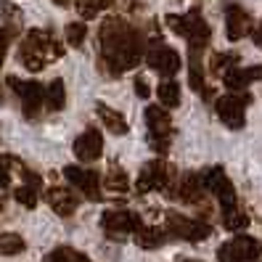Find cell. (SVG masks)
Instances as JSON below:
<instances>
[{
  "instance_id": "obj_1",
  "label": "cell",
  "mask_w": 262,
  "mask_h": 262,
  "mask_svg": "<svg viewBox=\"0 0 262 262\" xmlns=\"http://www.w3.org/2000/svg\"><path fill=\"white\" fill-rule=\"evenodd\" d=\"M98 40H101V69L109 72L112 77L141 64L146 40L125 19H119V16L106 19L101 24Z\"/></svg>"
},
{
  "instance_id": "obj_14",
  "label": "cell",
  "mask_w": 262,
  "mask_h": 262,
  "mask_svg": "<svg viewBox=\"0 0 262 262\" xmlns=\"http://www.w3.org/2000/svg\"><path fill=\"white\" fill-rule=\"evenodd\" d=\"M249 32H252V16L249 13H246L241 6H236V3L225 6V35H228V40L238 42Z\"/></svg>"
},
{
  "instance_id": "obj_31",
  "label": "cell",
  "mask_w": 262,
  "mask_h": 262,
  "mask_svg": "<svg viewBox=\"0 0 262 262\" xmlns=\"http://www.w3.org/2000/svg\"><path fill=\"white\" fill-rule=\"evenodd\" d=\"M13 199L21 204V207H27V209H35L37 207V188L35 186H19L16 191H13Z\"/></svg>"
},
{
  "instance_id": "obj_21",
  "label": "cell",
  "mask_w": 262,
  "mask_h": 262,
  "mask_svg": "<svg viewBox=\"0 0 262 262\" xmlns=\"http://www.w3.org/2000/svg\"><path fill=\"white\" fill-rule=\"evenodd\" d=\"M67 103V88H64V80H53L48 88H45V106L51 112H61Z\"/></svg>"
},
{
  "instance_id": "obj_19",
  "label": "cell",
  "mask_w": 262,
  "mask_h": 262,
  "mask_svg": "<svg viewBox=\"0 0 262 262\" xmlns=\"http://www.w3.org/2000/svg\"><path fill=\"white\" fill-rule=\"evenodd\" d=\"M135 241H138V246H141V249H159V246L167 241V233L162 228H141L135 233Z\"/></svg>"
},
{
  "instance_id": "obj_23",
  "label": "cell",
  "mask_w": 262,
  "mask_h": 262,
  "mask_svg": "<svg viewBox=\"0 0 262 262\" xmlns=\"http://www.w3.org/2000/svg\"><path fill=\"white\" fill-rule=\"evenodd\" d=\"M103 186L109 188V191H114V193H125V191L130 188V180H127V175L114 164V167H109V172H106Z\"/></svg>"
},
{
  "instance_id": "obj_20",
  "label": "cell",
  "mask_w": 262,
  "mask_h": 262,
  "mask_svg": "<svg viewBox=\"0 0 262 262\" xmlns=\"http://www.w3.org/2000/svg\"><path fill=\"white\" fill-rule=\"evenodd\" d=\"M157 96H159V103L162 106L175 109V106L180 103V85L175 80H169V77H164V80L159 82V88H157Z\"/></svg>"
},
{
  "instance_id": "obj_3",
  "label": "cell",
  "mask_w": 262,
  "mask_h": 262,
  "mask_svg": "<svg viewBox=\"0 0 262 262\" xmlns=\"http://www.w3.org/2000/svg\"><path fill=\"white\" fill-rule=\"evenodd\" d=\"M164 21H167V27L172 29L175 35L186 37L191 42V48H202L204 51V45L209 42V24L204 21L202 13H199V8L188 11L186 16H172V13H169Z\"/></svg>"
},
{
  "instance_id": "obj_13",
  "label": "cell",
  "mask_w": 262,
  "mask_h": 262,
  "mask_svg": "<svg viewBox=\"0 0 262 262\" xmlns=\"http://www.w3.org/2000/svg\"><path fill=\"white\" fill-rule=\"evenodd\" d=\"M146 64L154 69V72H159L162 77H175L178 69H180V53L175 48H169V45H151V51L146 53Z\"/></svg>"
},
{
  "instance_id": "obj_6",
  "label": "cell",
  "mask_w": 262,
  "mask_h": 262,
  "mask_svg": "<svg viewBox=\"0 0 262 262\" xmlns=\"http://www.w3.org/2000/svg\"><path fill=\"white\" fill-rule=\"evenodd\" d=\"M220 262H262V241L249 236H236L217 249Z\"/></svg>"
},
{
  "instance_id": "obj_24",
  "label": "cell",
  "mask_w": 262,
  "mask_h": 262,
  "mask_svg": "<svg viewBox=\"0 0 262 262\" xmlns=\"http://www.w3.org/2000/svg\"><path fill=\"white\" fill-rule=\"evenodd\" d=\"M112 6V0H77L74 3V8H77V13H80L82 19H96L101 11H106Z\"/></svg>"
},
{
  "instance_id": "obj_18",
  "label": "cell",
  "mask_w": 262,
  "mask_h": 262,
  "mask_svg": "<svg viewBox=\"0 0 262 262\" xmlns=\"http://www.w3.org/2000/svg\"><path fill=\"white\" fill-rule=\"evenodd\" d=\"M96 109H98V117H101V122L106 125L109 133H114V135H125L127 133V119L122 117L117 109H112V106H106V103H98Z\"/></svg>"
},
{
  "instance_id": "obj_38",
  "label": "cell",
  "mask_w": 262,
  "mask_h": 262,
  "mask_svg": "<svg viewBox=\"0 0 262 262\" xmlns=\"http://www.w3.org/2000/svg\"><path fill=\"white\" fill-rule=\"evenodd\" d=\"M56 6H69V0H53Z\"/></svg>"
},
{
  "instance_id": "obj_29",
  "label": "cell",
  "mask_w": 262,
  "mask_h": 262,
  "mask_svg": "<svg viewBox=\"0 0 262 262\" xmlns=\"http://www.w3.org/2000/svg\"><path fill=\"white\" fill-rule=\"evenodd\" d=\"M223 223H225V228L230 230V233H236V230H244L246 225H249V217H246V212H241L236 207V209L223 212Z\"/></svg>"
},
{
  "instance_id": "obj_37",
  "label": "cell",
  "mask_w": 262,
  "mask_h": 262,
  "mask_svg": "<svg viewBox=\"0 0 262 262\" xmlns=\"http://www.w3.org/2000/svg\"><path fill=\"white\" fill-rule=\"evenodd\" d=\"M178 262H202V259H191V257H180Z\"/></svg>"
},
{
  "instance_id": "obj_36",
  "label": "cell",
  "mask_w": 262,
  "mask_h": 262,
  "mask_svg": "<svg viewBox=\"0 0 262 262\" xmlns=\"http://www.w3.org/2000/svg\"><path fill=\"white\" fill-rule=\"evenodd\" d=\"M254 42L262 48V19H259V24H257V29H254Z\"/></svg>"
},
{
  "instance_id": "obj_4",
  "label": "cell",
  "mask_w": 262,
  "mask_h": 262,
  "mask_svg": "<svg viewBox=\"0 0 262 262\" xmlns=\"http://www.w3.org/2000/svg\"><path fill=\"white\" fill-rule=\"evenodd\" d=\"M172 178L175 169L162 159H154L148 164H143L141 175H138L135 191L138 193H151V191H167V196H172Z\"/></svg>"
},
{
  "instance_id": "obj_34",
  "label": "cell",
  "mask_w": 262,
  "mask_h": 262,
  "mask_svg": "<svg viewBox=\"0 0 262 262\" xmlns=\"http://www.w3.org/2000/svg\"><path fill=\"white\" fill-rule=\"evenodd\" d=\"M135 93L141 96V98H148L151 96V88L146 85V77H141V74L135 77Z\"/></svg>"
},
{
  "instance_id": "obj_11",
  "label": "cell",
  "mask_w": 262,
  "mask_h": 262,
  "mask_svg": "<svg viewBox=\"0 0 262 262\" xmlns=\"http://www.w3.org/2000/svg\"><path fill=\"white\" fill-rule=\"evenodd\" d=\"M246 103H249V98H246V96H236V93L223 96V98L214 101L217 117H220V122L228 130H241L244 127V122H246V109H244V106Z\"/></svg>"
},
{
  "instance_id": "obj_8",
  "label": "cell",
  "mask_w": 262,
  "mask_h": 262,
  "mask_svg": "<svg viewBox=\"0 0 262 262\" xmlns=\"http://www.w3.org/2000/svg\"><path fill=\"white\" fill-rule=\"evenodd\" d=\"M167 233L172 238H183V241H204L212 236V228L202 220H191L186 214H178V212H169L167 214Z\"/></svg>"
},
{
  "instance_id": "obj_7",
  "label": "cell",
  "mask_w": 262,
  "mask_h": 262,
  "mask_svg": "<svg viewBox=\"0 0 262 262\" xmlns=\"http://www.w3.org/2000/svg\"><path fill=\"white\" fill-rule=\"evenodd\" d=\"M204 186H207L209 193H214V199H217V204H220L223 212L238 207L236 188H233V183H230V178L225 175L223 167H209L204 172Z\"/></svg>"
},
{
  "instance_id": "obj_30",
  "label": "cell",
  "mask_w": 262,
  "mask_h": 262,
  "mask_svg": "<svg viewBox=\"0 0 262 262\" xmlns=\"http://www.w3.org/2000/svg\"><path fill=\"white\" fill-rule=\"evenodd\" d=\"M85 37H88V24H82V21L67 24V42L72 45V48H82Z\"/></svg>"
},
{
  "instance_id": "obj_10",
  "label": "cell",
  "mask_w": 262,
  "mask_h": 262,
  "mask_svg": "<svg viewBox=\"0 0 262 262\" xmlns=\"http://www.w3.org/2000/svg\"><path fill=\"white\" fill-rule=\"evenodd\" d=\"M8 85L13 88V93L21 98V112L27 119H35L40 114V106L45 103V88L40 82H24L19 77H8Z\"/></svg>"
},
{
  "instance_id": "obj_22",
  "label": "cell",
  "mask_w": 262,
  "mask_h": 262,
  "mask_svg": "<svg viewBox=\"0 0 262 262\" xmlns=\"http://www.w3.org/2000/svg\"><path fill=\"white\" fill-rule=\"evenodd\" d=\"M188 82L196 93H204V72H202V48H191V69Z\"/></svg>"
},
{
  "instance_id": "obj_17",
  "label": "cell",
  "mask_w": 262,
  "mask_h": 262,
  "mask_svg": "<svg viewBox=\"0 0 262 262\" xmlns=\"http://www.w3.org/2000/svg\"><path fill=\"white\" fill-rule=\"evenodd\" d=\"M204 175H186L180 183V188L175 191V196H180L186 204H199L204 196Z\"/></svg>"
},
{
  "instance_id": "obj_15",
  "label": "cell",
  "mask_w": 262,
  "mask_h": 262,
  "mask_svg": "<svg viewBox=\"0 0 262 262\" xmlns=\"http://www.w3.org/2000/svg\"><path fill=\"white\" fill-rule=\"evenodd\" d=\"M101 154H103V135L96 127H88L74 141V157L80 159V162H85V164L101 159Z\"/></svg>"
},
{
  "instance_id": "obj_9",
  "label": "cell",
  "mask_w": 262,
  "mask_h": 262,
  "mask_svg": "<svg viewBox=\"0 0 262 262\" xmlns=\"http://www.w3.org/2000/svg\"><path fill=\"white\" fill-rule=\"evenodd\" d=\"M101 228L109 236L122 238V236L138 233V230L143 228V223H141V214H135L130 209H109V212L101 214Z\"/></svg>"
},
{
  "instance_id": "obj_25",
  "label": "cell",
  "mask_w": 262,
  "mask_h": 262,
  "mask_svg": "<svg viewBox=\"0 0 262 262\" xmlns=\"http://www.w3.org/2000/svg\"><path fill=\"white\" fill-rule=\"evenodd\" d=\"M225 88H230L233 93H238V90H244L246 85L252 82V77H249V69H241V67H233L230 72H225Z\"/></svg>"
},
{
  "instance_id": "obj_2",
  "label": "cell",
  "mask_w": 262,
  "mask_h": 262,
  "mask_svg": "<svg viewBox=\"0 0 262 262\" xmlns=\"http://www.w3.org/2000/svg\"><path fill=\"white\" fill-rule=\"evenodd\" d=\"M61 56H64V48L48 29H29L19 48V61L29 72H40Z\"/></svg>"
},
{
  "instance_id": "obj_28",
  "label": "cell",
  "mask_w": 262,
  "mask_h": 262,
  "mask_svg": "<svg viewBox=\"0 0 262 262\" xmlns=\"http://www.w3.org/2000/svg\"><path fill=\"white\" fill-rule=\"evenodd\" d=\"M236 64H238V58L230 56V53H214V56L209 58V69H212L214 74H220V77H225V72H230Z\"/></svg>"
},
{
  "instance_id": "obj_35",
  "label": "cell",
  "mask_w": 262,
  "mask_h": 262,
  "mask_svg": "<svg viewBox=\"0 0 262 262\" xmlns=\"http://www.w3.org/2000/svg\"><path fill=\"white\" fill-rule=\"evenodd\" d=\"M249 77L252 80H262V67H249Z\"/></svg>"
},
{
  "instance_id": "obj_33",
  "label": "cell",
  "mask_w": 262,
  "mask_h": 262,
  "mask_svg": "<svg viewBox=\"0 0 262 262\" xmlns=\"http://www.w3.org/2000/svg\"><path fill=\"white\" fill-rule=\"evenodd\" d=\"M8 40H11V32H8V29H3V27H0V67H3L6 53H8Z\"/></svg>"
},
{
  "instance_id": "obj_27",
  "label": "cell",
  "mask_w": 262,
  "mask_h": 262,
  "mask_svg": "<svg viewBox=\"0 0 262 262\" xmlns=\"http://www.w3.org/2000/svg\"><path fill=\"white\" fill-rule=\"evenodd\" d=\"M24 238L19 233H3L0 236V254H6V257H13V254H19L24 252Z\"/></svg>"
},
{
  "instance_id": "obj_32",
  "label": "cell",
  "mask_w": 262,
  "mask_h": 262,
  "mask_svg": "<svg viewBox=\"0 0 262 262\" xmlns=\"http://www.w3.org/2000/svg\"><path fill=\"white\" fill-rule=\"evenodd\" d=\"M8 164H11V159L0 157V188H6L8 183H11V172H8Z\"/></svg>"
},
{
  "instance_id": "obj_12",
  "label": "cell",
  "mask_w": 262,
  "mask_h": 262,
  "mask_svg": "<svg viewBox=\"0 0 262 262\" xmlns=\"http://www.w3.org/2000/svg\"><path fill=\"white\" fill-rule=\"evenodd\" d=\"M64 178H67L82 196H88L90 202H101V178H98V172L69 164V167L64 169Z\"/></svg>"
},
{
  "instance_id": "obj_16",
  "label": "cell",
  "mask_w": 262,
  "mask_h": 262,
  "mask_svg": "<svg viewBox=\"0 0 262 262\" xmlns=\"http://www.w3.org/2000/svg\"><path fill=\"white\" fill-rule=\"evenodd\" d=\"M45 202H48L51 209L56 214H61V217H72V214L77 212V207H80L77 193H72L69 188H61V186H53V188L45 191Z\"/></svg>"
},
{
  "instance_id": "obj_26",
  "label": "cell",
  "mask_w": 262,
  "mask_h": 262,
  "mask_svg": "<svg viewBox=\"0 0 262 262\" xmlns=\"http://www.w3.org/2000/svg\"><path fill=\"white\" fill-rule=\"evenodd\" d=\"M42 262H90V259L85 254H80L77 249H72V246H58Z\"/></svg>"
},
{
  "instance_id": "obj_5",
  "label": "cell",
  "mask_w": 262,
  "mask_h": 262,
  "mask_svg": "<svg viewBox=\"0 0 262 262\" xmlns=\"http://www.w3.org/2000/svg\"><path fill=\"white\" fill-rule=\"evenodd\" d=\"M146 125H148V146L157 154H167L169 141H172V119L167 114V106H148Z\"/></svg>"
}]
</instances>
